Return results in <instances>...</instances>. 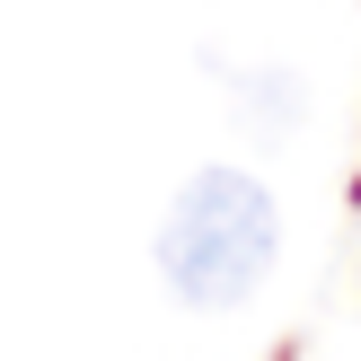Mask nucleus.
<instances>
[{
  "mask_svg": "<svg viewBox=\"0 0 361 361\" xmlns=\"http://www.w3.org/2000/svg\"><path fill=\"white\" fill-rule=\"evenodd\" d=\"M274 256H282V212L264 176L247 168H194L159 221V274L185 309H238L247 291H264Z\"/></svg>",
  "mask_w": 361,
  "mask_h": 361,
  "instance_id": "nucleus-1",
  "label": "nucleus"
}]
</instances>
